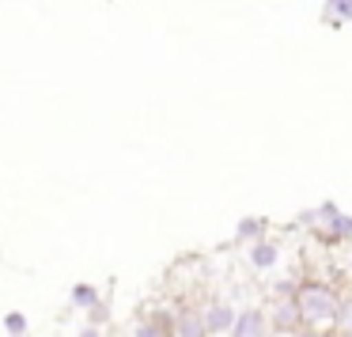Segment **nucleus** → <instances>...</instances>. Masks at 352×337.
I'll return each instance as SVG.
<instances>
[{"label": "nucleus", "instance_id": "obj_10", "mask_svg": "<svg viewBox=\"0 0 352 337\" xmlns=\"http://www.w3.org/2000/svg\"><path fill=\"white\" fill-rule=\"evenodd\" d=\"M133 337H175L170 334V318L167 314H152V318L133 326Z\"/></svg>", "mask_w": 352, "mask_h": 337}, {"label": "nucleus", "instance_id": "obj_16", "mask_svg": "<svg viewBox=\"0 0 352 337\" xmlns=\"http://www.w3.org/2000/svg\"><path fill=\"white\" fill-rule=\"evenodd\" d=\"M333 337H337V334H333Z\"/></svg>", "mask_w": 352, "mask_h": 337}, {"label": "nucleus", "instance_id": "obj_15", "mask_svg": "<svg viewBox=\"0 0 352 337\" xmlns=\"http://www.w3.org/2000/svg\"><path fill=\"white\" fill-rule=\"evenodd\" d=\"M344 273H349V276H352V254H349V261H344Z\"/></svg>", "mask_w": 352, "mask_h": 337}, {"label": "nucleus", "instance_id": "obj_9", "mask_svg": "<svg viewBox=\"0 0 352 337\" xmlns=\"http://www.w3.org/2000/svg\"><path fill=\"white\" fill-rule=\"evenodd\" d=\"M322 19L329 27H352V0H322Z\"/></svg>", "mask_w": 352, "mask_h": 337}, {"label": "nucleus", "instance_id": "obj_1", "mask_svg": "<svg viewBox=\"0 0 352 337\" xmlns=\"http://www.w3.org/2000/svg\"><path fill=\"white\" fill-rule=\"evenodd\" d=\"M296 307L303 322V337H333L337 311H341V288L322 276H303L296 288Z\"/></svg>", "mask_w": 352, "mask_h": 337}, {"label": "nucleus", "instance_id": "obj_11", "mask_svg": "<svg viewBox=\"0 0 352 337\" xmlns=\"http://www.w3.org/2000/svg\"><path fill=\"white\" fill-rule=\"evenodd\" d=\"M337 337H352V288L341 292V311H337Z\"/></svg>", "mask_w": 352, "mask_h": 337}, {"label": "nucleus", "instance_id": "obj_7", "mask_svg": "<svg viewBox=\"0 0 352 337\" xmlns=\"http://www.w3.org/2000/svg\"><path fill=\"white\" fill-rule=\"evenodd\" d=\"M273 235V224L265 220V216H243V220L235 224V243L243 246H254V243H261V239H269Z\"/></svg>", "mask_w": 352, "mask_h": 337}, {"label": "nucleus", "instance_id": "obj_2", "mask_svg": "<svg viewBox=\"0 0 352 337\" xmlns=\"http://www.w3.org/2000/svg\"><path fill=\"white\" fill-rule=\"evenodd\" d=\"M299 224L311 228L322 246H349L352 243V213H344L337 201H318L314 208L299 213Z\"/></svg>", "mask_w": 352, "mask_h": 337}, {"label": "nucleus", "instance_id": "obj_13", "mask_svg": "<svg viewBox=\"0 0 352 337\" xmlns=\"http://www.w3.org/2000/svg\"><path fill=\"white\" fill-rule=\"evenodd\" d=\"M23 326H27V322H23V314H8V329H12V334H19Z\"/></svg>", "mask_w": 352, "mask_h": 337}, {"label": "nucleus", "instance_id": "obj_14", "mask_svg": "<svg viewBox=\"0 0 352 337\" xmlns=\"http://www.w3.org/2000/svg\"><path fill=\"white\" fill-rule=\"evenodd\" d=\"M80 337H102V334H99L95 326H87V329H80Z\"/></svg>", "mask_w": 352, "mask_h": 337}, {"label": "nucleus", "instance_id": "obj_5", "mask_svg": "<svg viewBox=\"0 0 352 337\" xmlns=\"http://www.w3.org/2000/svg\"><path fill=\"white\" fill-rule=\"evenodd\" d=\"M265 314H269V326H273L276 337L303 334V322H299L296 299H269V303H265Z\"/></svg>", "mask_w": 352, "mask_h": 337}, {"label": "nucleus", "instance_id": "obj_8", "mask_svg": "<svg viewBox=\"0 0 352 337\" xmlns=\"http://www.w3.org/2000/svg\"><path fill=\"white\" fill-rule=\"evenodd\" d=\"M170 334L175 337H208L205 322H201V307H182L178 314H170Z\"/></svg>", "mask_w": 352, "mask_h": 337}, {"label": "nucleus", "instance_id": "obj_12", "mask_svg": "<svg viewBox=\"0 0 352 337\" xmlns=\"http://www.w3.org/2000/svg\"><path fill=\"white\" fill-rule=\"evenodd\" d=\"M72 303L84 307V311H95V307H99V292H95L91 284H76V288H72Z\"/></svg>", "mask_w": 352, "mask_h": 337}, {"label": "nucleus", "instance_id": "obj_4", "mask_svg": "<svg viewBox=\"0 0 352 337\" xmlns=\"http://www.w3.org/2000/svg\"><path fill=\"white\" fill-rule=\"evenodd\" d=\"M243 258H246V269H250V273H273L284 261V243L276 235H269V239H261V243L246 246Z\"/></svg>", "mask_w": 352, "mask_h": 337}, {"label": "nucleus", "instance_id": "obj_6", "mask_svg": "<svg viewBox=\"0 0 352 337\" xmlns=\"http://www.w3.org/2000/svg\"><path fill=\"white\" fill-rule=\"evenodd\" d=\"M228 337H273V326H269L265 307H258V303L239 307L235 326H231V334H228Z\"/></svg>", "mask_w": 352, "mask_h": 337}, {"label": "nucleus", "instance_id": "obj_3", "mask_svg": "<svg viewBox=\"0 0 352 337\" xmlns=\"http://www.w3.org/2000/svg\"><path fill=\"white\" fill-rule=\"evenodd\" d=\"M235 314H239V307L231 303V299L212 296L208 303H201V322H205L208 337H228L231 326H235Z\"/></svg>", "mask_w": 352, "mask_h": 337}]
</instances>
